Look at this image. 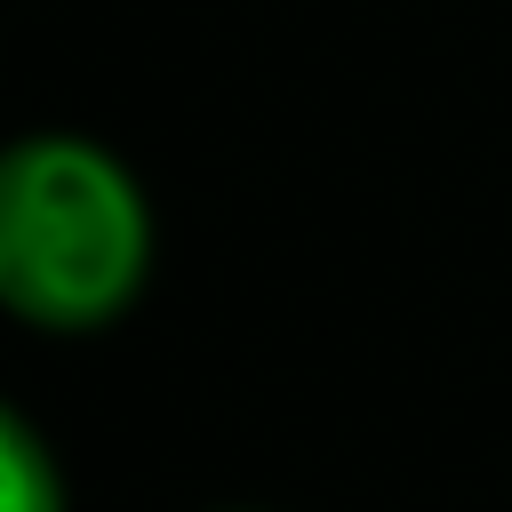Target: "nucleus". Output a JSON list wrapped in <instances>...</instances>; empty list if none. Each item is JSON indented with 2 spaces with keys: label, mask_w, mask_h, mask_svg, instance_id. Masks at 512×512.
Instances as JSON below:
<instances>
[{
  "label": "nucleus",
  "mask_w": 512,
  "mask_h": 512,
  "mask_svg": "<svg viewBox=\"0 0 512 512\" xmlns=\"http://www.w3.org/2000/svg\"><path fill=\"white\" fill-rule=\"evenodd\" d=\"M144 192L80 136L0 152V304L32 328H96L144 280Z\"/></svg>",
  "instance_id": "f257e3e1"
},
{
  "label": "nucleus",
  "mask_w": 512,
  "mask_h": 512,
  "mask_svg": "<svg viewBox=\"0 0 512 512\" xmlns=\"http://www.w3.org/2000/svg\"><path fill=\"white\" fill-rule=\"evenodd\" d=\"M0 512H64V472L8 400H0Z\"/></svg>",
  "instance_id": "f03ea898"
}]
</instances>
